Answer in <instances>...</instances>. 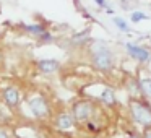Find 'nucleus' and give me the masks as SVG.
Listing matches in <instances>:
<instances>
[{
	"label": "nucleus",
	"instance_id": "2eb2a0df",
	"mask_svg": "<svg viewBox=\"0 0 151 138\" xmlns=\"http://www.w3.org/2000/svg\"><path fill=\"white\" fill-rule=\"evenodd\" d=\"M112 21H114V24L117 26V29H119V31H122V33H128V31H130V26H128V23L124 20V18L115 17Z\"/></svg>",
	"mask_w": 151,
	"mask_h": 138
},
{
	"label": "nucleus",
	"instance_id": "dca6fc26",
	"mask_svg": "<svg viewBox=\"0 0 151 138\" xmlns=\"http://www.w3.org/2000/svg\"><path fill=\"white\" fill-rule=\"evenodd\" d=\"M37 39H39L41 42H52L54 36H52V34L49 33V31H46V33H44V34H41V36L37 37Z\"/></svg>",
	"mask_w": 151,
	"mask_h": 138
},
{
	"label": "nucleus",
	"instance_id": "f8f14e48",
	"mask_svg": "<svg viewBox=\"0 0 151 138\" xmlns=\"http://www.w3.org/2000/svg\"><path fill=\"white\" fill-rule=\"evenodd\" d=\"M140 85H141V94H143V98L151 99V78H141Z\"/></svg>",
	"mask_w": 151,
	"mask_h": 138
},
{
	"label": "nucleus",
	"instance_id": "a211bd4d",
	"mask_svg": "<svg viewBox=\"0 0 151 138\" xmlns=\"http://www.w3.org/2000/svg\"><path fill=\"white\" fill-rule=\"evenodd\" d=\"M141 138H151V127H150V128H145L143 137H141Z\"/></svg>",
	"mask_w": 151,
	"mask_h": 138
},
{
	"label": "nucleus",
	"instance_id": "f03ea898",
	"mask_svg": "<svg viewBox=\"0 0 151 138\" xmlns=\"http://www.w3.org/2000/svg\"><path fill=\"white\" fill-rule=\"evenodd\" d=\"M128 112L135 124L141 125L145 128L151 127V106L141 99H132L128 102Z\"/></svg>",
	"mask_w": 151,
	"mask_h": 138
},
{
	"label": "nucleus",
	"instance_id": "412c9836",
	"mask_svg": "<svg viewBox=\"0 0 151 138\" xmlns=\"http://www.w3.org/2000/svg\"><path fill=\"white\" fill-rule=\"evenodd\" d=\"M130 138H140L138 135H130Z\"/></svg>",
	"mask_w": 151,
	"mask_h": 138
},
{
	"label": "nucleus",
	"instance_id": "aec40b11",
	"mask_svg": "<svg viewBox=\"0 0 151 138\" xmlns=\"http://www.w3.org/2000/svg\"><path fill=\"white\" fill-rule=\"evenodd\" d=\"M106 12H107V15H114V10H112V8H106Z\"/></svg>",
	"mask_w": 151,
	"mask_h": 138
},
{
	"label": "nucleus",
	"instance_id": "423d86ee",
	"mask_svg": "<svg viewBox=\"0 0 151 138\" xmlns=\"http://www.w3.org/2000/svg\"><path fill=\"white\" fill-rule=\"evenodd\" d=\"M2 99H4L5 106H8L10 109H15L20 106L21 102V93L18 88L15 86H7V88L2 91Z\"/></svg>",
	"mask_w": 151,
	"mask_h": 138
},
{
	"label": "nucleus",
	"instance_id": "0eeeda50",
	"mask_svg": "<svg viewBox=\"0 0 151 138\" xmlns=\"http://www.w3.org/2000/svg\"><path fill=\"white\" fill-rule=\"evenodd\" d=\"M54 124H55V127L59 128V130H70V128L75 127L76 120H75L72 112H60L55 117Z\"/></svg>",
	"mask_w": 151,
	"mask_h": 138
},
{
	"label": "nucleus",
	"instance_id": "6ab92c4d",
	"mask_svg": "<svg viewBox=\"0 0 151 138\" xmlns=\"http://www.w3.org/2000/svg\"><path fill=\"white\" fill-rule=\"evenodd\" d=\"M0 138H10V135H8L4 128H0Z\"/></svg>",
	"mask_w": 151,
	"mask_h": 138
},
{
	"label": "nucleus",
	"instance_id": "1a4fd4ad",
	"mask_svg": "<svg viewBox=\"0 0 151 138\" xmlns=\"http://www.w3.org/2000/svg\"><path fill=\"white\" fill-rule=\"evenodd\" d=\"M99 99H101L106 106H109V107H114V106L117 104V98H115V93H114L112 88H104L102 89Z\"/></svg>",
	"mask_w": 151,
	"mask_h": 138
},
{
	"label": "nucleus",
	"instance_id": "f3484780",
	"mask_svg": "<svg viewBox=\"0 0 151 138\" xmlns=\"http://www.w3.org/2000/svg\"><path fill=\"white\" fill-rule=\"evenodd\" d=\"M94 4L101 8H107V4H106V0H94Z\"/></svg>",
	"mask_w": 151,
	"mask_h": 138
},
{
	"label": "nucleus",
	"instance_id": "4468645a",
	"mask_svg": "<svg viewBox=\"0 0 151 138\" xmlns=\"http://www.w3.org/2000/svg\"><path fill=\"white\" fill-rule=\"evenodd\" d=\"M130 20H132V23H140V21H146V20H150V17H148L145 12H140V10H133L130 13Z\"/></svg>",
	"mask_w": 151,
	"mask_h": 138
},
{
	"label": "nucleus",
	"instance_id": "4be33fe9",
	"mask_svg": "<svg viewBox=\"0 0 151 138\" xmlns=\"http://www.w3.org/2000/svg\"><path fill=\"white\" fill-rule=\"evenodd\" d=\"M0 60H2V52H0Z\"/></svg>",
	"mask_w": 151,
	"mask_h": 138
},
{
	"label": "nucleus",
	"instance_id": "f257e3e1",
	"mask_svg": "<svg viewBox=\"0 0 151 138\" xmlns=\"http://www.w3.org/2000/svg\"><path fill=\"white\" fill-rule=\"evenodd\" d=\"M89 59H91V65L102 73L111 72L115 65L114 52L102 41H96V42L91 44V47H89Z\"/></svg>",
	"mask_w": 151,
	"mask_h": 138
},
{
	"label": "nucleus",
	"instance_id": "9d476101",
	"mask_svg": "<svg viewBox=\"0 0 151 138\" xmlns=\"http://www.w3.org/2000/svg\"><path fill=\"white\" fill-rule=\"evenodd\" d=\"M23 29L26 31L28 34H31V36H36V37H39L41 34H44V33L47 31V28L44 26V24L33 23V24H23Z\"/></svg>",
	"mask_w": 151,
	"mask_h": 138
},
{
	"label": "nucleus",
	"instance_id": "7ed1b4c3",
	"mask_svg": "<svg viewBox=\"0 0 151 138\" xmlns=\"http://www.w3.org/2000/svg\"><path fill=\"white\" fill-rule=\"evenodd\" d=\"M28 107L36 119H49L50 117V104L44 96H33L28 99Z\"/></svg>",
	"mask_w": 151,
	"mask_h": 138
},
{
	"label": "nucleus",
	"instance_id": "20e7f679",
	"mask_svg": "<svg viewBox=\"0 0 151 138\" xmlns=\"http://www.w3.org/2000/svg\"><path fill=\"white\" fill-rule=\"evenodd\" d=\"M72 114L78 124H86L91 120L93 114H94V106L86 99H80L72 106Z\"/></svg>",
	"mask_w": 151,
	"mask_h": 138
},
{
	"label": "nucleus",
	"instance_id": "6e6552de",
	"mask_svg": "<svg viewBox=\"0 0 151 138\" xmlns=\"http://www.w3.org/2000/svg\"><path fill=\"white\" fill-rule=\"evenodd\" d=\"M36 67L41 73H44V75H52V73L59 72L60 62L55 59H41V60H37Z\"/></svg>",
	"mask_w": 151,
	"mask_h": 138
},
{
	"label": "nucleus",
	"instance_id": "ddd939ff",
	"mask_svg": "<svg viewBox=\"0 0 151 138\" xmlns=\"http://www.w3.org/2000/svg\"><path fill=\"white\" fill-rule=\"evenodd\" d=\"M88 39H89V28L85 29V31H81V33H76V34L72 36V42L78 44V46H81V44L85 42V41H88Z\"/></svg>",
	"mask_w": 151,
	"mask_h": 138
},
{
	"label": "nucleus",
	"instance_id": "39448f33",
	"mask_svg": "<svg viewBox=\"0 0 151 138\" xmlns=\"http://www.w3.org/2000/svg\"><path fill=\"white\" fill-rule=\"evenodd\" d=\"M125 50L127 54L138 63H148L151 60V50L145 46L140 44H133V42H127L125 44Z\"/></svg>",
	"mask_w": 151,
	"mask_h": 138
},
{
	"label": "nucleus",
	"instance_id": "9b49d317",
	"mask_svg": "<svg viewBox=\"0 0 151 138\" xmlns=\"http://www.w3.org/2000/svg\"><path fill=\"white\" fill-rule=\"evenodd\" d=\"M127 89L132 96H143L141 94V85H140V80H135L132 78L127 85Z\"/></svg>",
	"mask_w": 151,
	"mask_h": 138
}]
</instances>
